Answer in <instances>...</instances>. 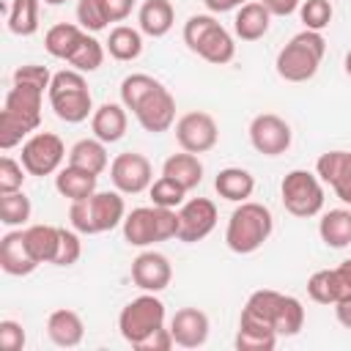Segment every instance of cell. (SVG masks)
Wrapping results in <instances>:
<instances>
[{"mask_svg": "<svg viewBox=\"0 0 351 351\" xmlns=\"http://www.w3.org/2000/svg\"><path fill=\"white\" fill-rule=\"evenodd\" d=\"M41 99L44 90L36 85L14 82L5 93V104L0 110V148L11 151L22 140H27L41 123Z\"/></svg>", "mask_w": 351, "mask_h": 351, "instance_id": "obj_1", "label": "cell"}, {"mask_svg": "<svg viewBox=\"0 0 351 351\" xmlns=\"http://www.w3.org/2000/svg\"><path fill=\"white\" fill-rule=\"evenodd\" d=\"M274 230V217L263 203L244 200L233 208L228 228H225V244L236 255H252L258 252Z\"/></svg>", "mask_w": 351, "mask_h": 351, "instance_id": "obj_2", "label": "cell"}, {"mask_svg": "<svg viewBox=\"0 0 351 351\" xmlns=\"http://www.w3.org/2000/svg\"><path fill=\"white\" fill-rule=\"evenodd\" d=\"M324 55H326V38L318 30L304 27L277 52L274 69L285 82H307L315 77Z\"/></svg>", "mask_w": 351, "mask_h": 351, "instance_id": "obj_3", "label": "cell"}, {"mask_svg": "<svg viewBox=\"0 0 351 351\" xmlns=\"http://www.w3.org/2000/svg\"><path fill=\"white\" fill-rule=\"evenodd\" d=\"M126 217V203L121 197V192H93L85 200L71 203L69 208V222L77 233L82 236H96V233H107L118 225H123Z\"/></svg>", "mask_w": 351, "mask_h": 351, "instance_id": "obj_4", "label": "cell"}, {"mask_svg": "<svg viewBox=\"0 0 351 351\" xmlns=\"http://www.w3.org/2000/svg\"><path fill=\"white\" fill-rule=\"evenodd\" d=\"M52 112L66 123H82L93 115V99L85 82V74L77 69H63L52 74V85L47 90Z\"/></svg>", "mask_w": 351, "mask_h": 351, "instance_id": "obj_5", "label": "cell"}, {"mask_svg": "<svg viewBox=\"0 0 351 351\" xmlns=\"http://www.w3.org/2000/svg\"><path fill=\"white\" fill-rule=\"evenodd\" d=\"M123 239L129 247H154L159 241L176 239L178 211L162 206H140L123 217Z\"/></svg>", "mask_w": 351, "mask_h": 351, "instance_id": "obj_6", "label": "cell"}, {"mask_svg": "<svg viewBox=\"0 0 351 351\" xmlns=\"http://www.w3.org/2000/svg\"><path fill=\"white\" fill-rule=\"evenodd\" d=\"M165 326V304L156 293L143 291L140 296H134L118 315V329L121 337L134 348L137 343H143L148 335H154L156 329Z\"/></svg>", "mask_w": 351, "mask_h": 351, "instance_id": "obj_7", "label": "cell"}, {"mask_svg": "<svg viewBox=\"0 0 351 351\" xmlns=\"http://www.w3.org/2000/svg\"><path fill=\"white\" fill-rule=\"evenodd\" d=\"M280 197L288 214L307 219L324 208V181L310 170H291L280 184Z\"/></svg>", "mask_w": 351, "mask_h": 351, "instance_id": "obj_8", "label": "cell"}, {"mask_svg": "<svg viewBox=\"0 0 351 351\" xmlns=\"http://www.w3.org/2000/svg\"><path fill=\"white\" fill-rule=\"evenodd\" d=\"M66 159V145L55 132H33L22 143L19 162L30 176H52Z\"/></svg>", "mask_w": 351, "mask_h": 351, "instance_id": "obj_9", "label": "cell"}, {"mask_svg": "<svg viewBox=\"0 0 351 351\" xmlns=\"http://www.w3.org/2000/svg\"><path fill=\"white\" fill-rule=\"evenodd\" d=\"M110 181L121 195H140L154 184L151 162L137 151H123L110 162Z\"/></svg>", "mask_w": 351, "mask_h": 351, "instance_id": "obj_10", "label": "cell"}, {"mask_svg": "<svg viewBox=\"0 0 351 351\" xmlns=\"http://www.w3.org/2000/svg\"><path fill=\"white\" fill-rule=\"evenodd\" d=\"M176 140L181 145V151H189V154H206L217 145L219 140V129H217V121L203 112V110H192V112H184L178 121H176Z\"/></svg>", "mask_w": 351, "mask_h": 351, "instance_id": "obj_11", "label": "cell"}, {"mask_svg": "<svg viewBox=\"0 0 351 351\" xmlns=\"http://www.w3.org/2000/svg\"><path fill=\"white\" fill-rule=\"evenodd\" d=\"M217 228V206L208 197H192L184 200L178 208V233L176 239L184 244L203 241Z\"/></svg>", "mask_w": 351, "mask_h": 351, "instance_id": "obj_12", "label": "cell"}, {"mask_svg": "<svg viewBox=\"0 0 351 351\" xmlns=\"http://www.w3.org/2000/svg\"><path fill=\"white\" fill-rule=\"evenodd\" d=\"M250 143L263 156H280L291 148V126L274 112H261L250 123Z\"/></svg>", "mask_w": 351, "mask_h": 351, "instance_id": "obj_13", "label": "cell"}, {"mask_svg": "<svg viewBox=\"0 0 351 351\" xmlns=\"http://www.w3.org/2000/svg\"><path fill=\"white\" fill-rule=\"evenodd\" d=\"M170 280H173V266H170L167 255H162L156 250H143L132 261V282L140 291L159 293L170 285Z\"/></svg>", "mask_w": 351, "mask_h": 351, "instance_id": "obj_14", "label": "cell"}, {"mask_svg": "<svg viewBox=\"0 0 351 351\" xmlns=\"http://www.w3.org/2000/svg\"><path fill=\"white\" fill-rule=\"evenodd\" d=\"M134 118L148 134L167 132L176 123V99H173V93L165 85H159L151 96L143 99V104L134 110Z\"/></svg>", "mask_w": 351, "mask_h": 351, "instance_id": "obj_15", "label": "cell"}, {"mask_svg": "<svg viewBox=\"0 0 351 351\" xmlns=\"http://www.w3.org/2000/svg\"><path fill=\"white\" fill-rule=\"evenodd\" d=\"M208 315L197 307H181L170 318V335L181 348H200L208 340Z\"/></svg>", "mask_w": 351, "mask_h": 351, "instance_id": "obj_16", "label": "cell"}, {"mask_svg": "<svg viewBox=\"0 0 351 351\" xmlns=\"http://www.w3.org/2000/svg\"><path fill=\"white\" fill-rule=\"evenodd\" d=\"M315 173L324 184L335 189V195L351 206V151H326L315 162Z\"/></svg>", "mask_w": 351, "mask_h": 351, "instance_id": "obj_17", "label": "cell"}, {"mask_svg": "<svg viewBox=\"0 0 351 351\" xmlns=\"http://www.w3.org/2000/svg\"><path fill=\"white\" fill-rule=\"evenodd\" d=\"M41 263L30 255L27 241H25V230H8L0 239V269L11 277H27L38 269Z\"/></svg>", "mask_w": 351, "mask_h": 351, "instance_id": "obj_18", "label": "cell"}, {"mask_svg": "<svg viewBox=\"0 0 351 351\" xmlns=\"http://www.w3.org/2000/svg\"><path fill=\"white\" fill-rule=\"evenodd\" d=\"M282 296L280 291H271V288H261L255 293H250L247 304L241 307V315H239V326H263V329H274V318H277V310L282 304Z\"/></svg>", "mask_w": 351, "mask_h": 351, "instance_id": "obj_19", "label": "cell"}, {"mask_svg": "<svg viewBox=\"0 0 351 351\" xmlns=\"http://www.w3.org/2000/svg\"><path fill=\"white\" fill-rule=\"evenodd\" d=\"M126 126H129V115H126V107L118 104V101H104L90 115V132H93V137H99L107 145L110 143H118L126 134Z\"/></svg>", "mask_w": 351, "mask_h": 351, "instance_id": "obj_20", "label": "cell"}, {"mask_svg": "<svg viewBox=\"0 0 351 351\" xmlns=\"http://www.w3.org/2000/svg\"><path fill=\"white\" fill-rule=\"evenodd\" d=\"M192 52L200 55L206 63L225 66V63H230V60L236 58V41H233V36H230L219 22H214V25L200 36V41L195 44Z\"/></svg>", "mask_w": 351, "mask_h": 351, "instance_id": "obj_21", "label": "cell"}, {"mask_svg": "<svg viewBox=\"0 0 351 351\" xmlns=\"http://www.w3.org/2000/svg\"><path fill=\"white\" fill-rule=\"evenodd\" d=\"M271 25V11L261 3V0H250L241 8H236V19H233V33L241 41H258L269 33Z\"/></svg>", "mask_w": 351, "mask_h": 351, "instance_id": "obj_22", "label": "cell"}, {"mask_svg": "<svg viewBox=\"0 0 351 351\" xmlns=\"http://www.w3.org/2000/svg\"><path fill=\"white\" fill-rule=\"evenodd\" d=\"M47 335H49V340H52L55 346H60V348H74V346H80L82 337H85V324H82L80 313L63 307V310L49 313V318H47Z\"/></svg>", "mask_w": 351, "mask_h": 351, "instance_id": "obj_23", "label": "cell"}, {"mask_svg": "<svg viewBox=\"0 0 351 351\" xmlns=\"http://www.w3.org/2000/svg\"><path fill=\"white\" fill-rule=\"evenodd\" d=\"M96 184H99V176L96 173H88L82 167H74V165H66L55 173V189L69 197L71 203L77 200H85L96 192Z\"/></svg>", "mask_w": 351, "mask_h": 351, "instance_id": "obj_24", "label": "cell"}, {"mask_svg": "<svg viewBox=\"0 0 351 351\" xmlns=\"http://www.w3.org/2000/svg\"><path fill=\"white\" fill-rule=\"evenodd\" d=\"M173 22H176V8L170 0H145L137 11V25L151 38L167 36Z\"/></svg>", "mask_w": 351, "mask_h": 351, "instance_id": "obj_25", "label": "cell"}, {"mask_svg": "<svg viewBox=\"0 0 351 351\" xmlns=\"http://www.w3.org/2000/svg\"><path fill=\"white\" fill-rule=\"evenodd\" d=\"M214 189L222 200H230V203H244L252 197L255 192V178L250 170L244 167H225L217 173L214 178Z\"/></svg>", "mask_w": 351, "mask_h": 351, "instance_id": "obj_26", "label": "cell"}, {"mask_svg": "<svg viewBox=\"0 0 351 351\" xmlns=\"http://www.w3.org/2000/svg\"><path fill=\"white\" fill-rule=\"evenodd\" d=\"M69 165L74 167H82L88 173H96L101 176L110 165V156H107V143H101L99 137H85V140H77L69 151Z\"/></svg>", "mask_w": 351, "mask_h": 351, "instance_id": "obj_27", "label": "cell"}, {"mask_svg": "<svg viewBox=\"0 0 351 351\" xmlns=\"http://www.w3.org/2000/svg\"><path fill=\"white\" fill-rule=\"evenodd\" d=\"M318 236L326 247L343 250L351 244V208H332L318 222Z\"/></svg>", "mask_w": 351, "mask_h": 351, "instance_id": "obj_28", "label": "cell"}, {"mask_svg": "<svg viewBox=\"0 0 351 351\" xmlns=\"http://www.w3.org/2000/svg\"><path fill=\"white\" fill-rule=\"evenodd\" d=\"M85 33H88V30H82L80 25L58 22V25H52V27L47 30V36H44V49H47L52 58H58V60H69L71 52L80 47V41H82Z\"/></svg>", "mask_w": 351, "mask_h": 351, "instance_id": "obj_29", "label": "cell"}, {"mask_svg": "<svg viewBox=\"0 0 351 351\" xmlns=\"http://www.w3.org/2000/svg\"><path fill=\"white\" fill-rule=\"evenodd\" d=\"M110 58L121 60V63H129V60H137L140 52H143V30L137 27H129V25H115L104 41Z\"/></svg>", "mask_w": 351, "mask_h": 351, "instance_id": "obj_30", "label": "cell"}, {"mask_svg": "<svg viewBox=\"0 0 351 351\" xmlns=\"http://www.w3.org/2000/svg\"><path fill=\"white\" fill-rule=\"evenodd\" d=\"M162 173L170 176L173 181H178V184L189 192V189H195V186L203 181V162L197 159V154L181 151V154H173V156L165 159Z\"/></svg>", "mask_w": 351, "mask_h": 351, "instance_id": "obj_31", "label": "cell"}, {"mask_svg": "<svg viewBox=\"0 0 351 351\" xmlns=\"http://www.w3.org/2000/svg\"><path fill=\"white\" fill-rule=\"evenodd\" d=\"M22 230H25V241H27L30 255L38 263H52L55 252H58V241H60V228H55V225H30V228H22Z\"/></svg>", "mask_w": 351, "mask_h": 351, "instance_id": "obj_32", "label": "cell"}, {"mask_svg": "<svg viewBox=\"0 0 351 351\" xmlns=\"http://www.w3.org/2000/svg\"><path fill=\"white\" fill-rule=\"evenodd\" d=\"M5 25L14 36H33L38 30V0L5 3Z\"/></svg>", "mask_w": 351, "mask_h": 351, "instance_id": "obj_33", "label": "cell"}, {"mask_svg": "<svg viewBox=\"0 0 351 351\" xmlns=\"http://www.w3.org/2000/svg\"><path fill=\"white\" fill-rule=\"evenodd\" d=\"M307 293L318 304L340 302L346 293H343V282L337 277V269H318V271H313L310 280H307Z\"/></svg>", "mask_w": 351, "mask_h": 351, "instance_id": "obj_34", "label": "cell"}, {"mask_svg": "<svg viewBox=\"0 0 351 351\" xmlns=\"http://www.w3.org/2000/svg\"><path fill=\"white\" fill-rule=\"evenodd\" d=\"M104 52H107V47H104L93 33H85L82 41H80V47L71 52V58H69L66 63H69L71 69L82 71V74H90V71H96V69L104 63Z\"/></svg>", "mask_w": 351, "mask_h": 351, "instance_id": "obj_35", "label": "cell"}, {"mask_svg": "<svg viewBox=\"0 0 351 351\" xmlns=\"http://www.w3.org/2000/svg\"><path fill=\"white\" fill-rule=\"evenodd\" d=\"M159 85H162V82L154 80L151 74H143V71L129 74V77H123V82H121V104L134 112V110L143 104V99L151 96Z\"/></svg>", "mask_w": 351, "mask_h": 351, "instance_id": "obj_36", "label": "cell"}, {"mask_svg": "<svg viewBox=\"0 0 351 351\" xmlns=\"http://www.w3.org/2000/svg\"><path fill=\"white\" fill-rule=\"evenodd\" d=\"M30 197L19 189V192H0V222L5 228H22L30 219Z\"/></svg>", "mask_w": 351, "mask_h": 351, "instance_id": "obj_37", "label": "cell"}, {"mask_svg": "<svg viewBox=\"0 0 351 351\" xmlns=\"http://www.w3.org/2000/svg\"><path fill=\"white\" fill-rule=\"evenodd\" d=\"M304 326V307L296 296H282V304L277 310V318H274V332L277 337H293L299 335Z\"/></svg>", "mask_w": 351, "mask_h": 351, "instance_id": "obj_38", "label": "cell"}, {"mask_svg": "<svg viewBox=\"0 0 351 351\" xmlns=\"http://www.w3.org/2000/svg\"><path fill=\"white\" fill-rule=\"evenodd\" d=\"M233 346L239 351H271L277 346V332L263 326H239Z\"/></svg>", "mask_w": 351, "mask_h": 351, "instance_id": "obj_39", "label": "cell"}, {"mask_svg": "<svg viewBox=\"0 0 351 351\" xmlns=\"http://www.w3.org/2000/svg\"><path fill=\"white\" fill-rule=\"evenodd\" d=\"M148 192H151V203L162 206V208H181V203L186 197V189L178 181H173L170 176H165V173L151 184Z\"/></svg>", "mask_w": 351, "mask_h": 351, "instance_id": "obj_40", "label": "cell"}, {"mask_svg": "<svg viewBox=\"0 0 351 351\" xmlns=\"http://www.w3.org/2000/svg\"><path fill=\"white\" fill-rule=\"evenodd\" d=\"M335 16V8H332V0H302L299 5V19L304 22L307 30H324L329 27Z\"/></svg>", "mask_w": 351, "mask_h": 351, "instance_id": "obj_41", "label": "cell"}, {"mask_svg": "<svg viewBox=\"0 0 351 351\" xmlns=\"http://www.w3.org/2000/svg\"><path fill=\"white\" fill-rule=\"evenodd\" d=\"M77 25L88 33H99L110 25V16L104 11L101 0H80L77 3Z\"/></svg>", "mask_w": 351, "mask_h": 351, "instance_id": "obj_42", "label": "cell"}, {"mask_svg": "<svg viewBox=\"0 0 351 351\" xmlns=\"http://www.w3.org/2000/svg\"><path fill=\"white\" fill-rule=\"evenodd\" d=\"M82 255V241H80V233L71 228H60V241H58V252H55V261L52 266H74Z\"/></svg>", "mask_w": 351, "mask_h": 351, "instance_id": "obj_43", "label": "cell"}, {"mask_svg": "<svg viewBox=\"0 0 351 351\" xmlns=\"http://www.w3.org/2000/svg\"><path fill=\"white\" fill-rule=\"evenodd\" d=\"M25 165L16 162L14 156L0 159V192H19L25 184Z\"/></svg>", "mask_w": 351, "mask_h": 351, "instance_id": "obj_44", "label": "cell"}, {"mask_svg": "<svg viewBox=\"0 0 351 351\" xmlns=\"http://www.w3.org/2000/svg\"><path fill=\"white\" fill-rule=\"evenodd\" d=\"M14 82L36 85V88H41V90L47 93V90H49V85H52V74H49V69H47V66L27 63V66H19V69L14 71Z\"/></svg>", "mask_w": 351, "mask_h": 351, "instance_id": "obj_45", "label": "cell"}, {"mask_svg": "<svg viewBox=\"0 0 351 351\" xmlns=\"http://www.w3.org/2000/svg\"><path fill=\"white\" fill-rule=\"evenodd\" d=\"M0 348L3 351H22L25 348V329L22 324L3 318L0 321Z\"/></svg>", "mask_w": 351, "mask_h": 351, "instance_id": "obj_46", "label": "cell"}, {"mask_svg": "<svg viewBox=\"0 0 351 351\" xmlns=\"http://www.w3.org/2000/svg\"><path fill=\"white\" fill-rule=\"evenodd\" d=\"M173 346H176V340H173V335H170V326H167V329L162 326V329H156L154 335H148L143 343H137L134 348H137V351H170Z\"/></svg>", "mask_w": 351, "mask_h": 351, "instance_id": "obj_47", "label": "cell"}, {"mask_svg": "<svg viewBox=\"0 0 351 351\" xmlns=\"http://www.w3.org/2000/svg\"><path fill=\"white\" fill-rule=\"evenodd\" d=\"M104 3V11L110 16V22H123L129 19L132 8H134V0H101Z\"/></svg>", "mask_w": 351, "mask_h": 351, "instance_id": "obj_48", "label": "cell"}, {"mask_svg": "<svg viewBox=\"0 0 351 351\" xmlns=\"http://www.w3.org/2000/svg\"><path fill=\"white\" fill-rule=\"evenodd\" d=\"M261 3L271 11V16H288L302 5V0H261Z\"/></svg>", "mask_w": 351, "mask_h": 351, "instance_id": "obj_49", "label": "cell"}, {"mask_svg": "<svg viewBox=\"0 0 351 351\" xmlns=\"http://www.w3.org/2000/svg\"><path fill=\"white\" fill-rule=\"evenodd\" d=\"M244 3H250V0H203V5L208 8V14H228V11L241 8Z\"/></svg>", "mask_w": 351, "mask_h": 351, "instance_id": "obj_50", "label": "cell"}, {"mask_svg": "<svg viewBox=\"0 0 351 351\" xmlns=\"http://www.w3.org/2000/svg\"><path fill=\"white\" fill-rule=\"evenodd\" d=\"M335 315H337L340 326L351 329V296H343L340 302H335Z\"/></svg>", "mask_w": 351, "mask_h": 351, "instance_id": "obj_51", "label": "cell"}, {"mask_svg": "<svg viewBox=\"0 0 351 351\" xmlns=\"http://www.w3.org/2000/svg\"><path fill=\"white\" fill-rule=\"evenodd\" d=\"M335 269H337V277H340V282H343V293L351 296V258L343 261V263L335 266Z\"/></svg>", "mask_w": 351, "mask_h": 351, "instance_id": "obj_52", "label": "cell"}, {"mask_svg": "<svg viewBox=\"0 0 351 351\" xmlns=\"http://www.w3.org/2000/svg\"><path fill=\"white\" fill-rule=\"evenodd\" d=\"M343 69H346V74L351 77V49L346 52V60H343Z\"/></svg>", "mask_w": 351, "mask_h": 351, "instance_id": "obj_53", "label": "cell"}, {"mask_svg": "<svg viewBox=\"0 0 351 351\" xmlns=\"http://www.w3.org/2000/svg\"><path fill=\"white\" fill-rule=\"evenodd\" d=\"M44 3H47V5H63L66 0H44Z\"/></svg>", "mask_w": 351, "mask_h": 351, "instance_id": "obj_54", "label": "cell"}]
</instances>
